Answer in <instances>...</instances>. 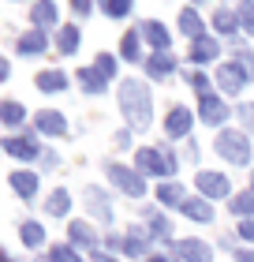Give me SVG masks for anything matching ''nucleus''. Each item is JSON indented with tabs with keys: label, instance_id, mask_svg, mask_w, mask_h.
I'll list each match as a JSON object with an SVG mask.
<instances>
[{
	"label": "nucleus",
	"instance_id": "a211bd4d",
	"mask_svg": "<svg viewBox=\"0 0 254 262\" xmlns=\"http://www.w3.org/2000/svg\"><path fill=\"white\" fill-rule=\"evenodd\" d=\"M179 30H183L187 34V38H202V19L195 15V8H183V11H179Z\"/></svg>",
	"mask_w": 254,
	"mask_h": 262
},
{
	"label": "nucleus",
	"instance_id": "f257e3e1",
	"mask_svg": "<svg viewBox=\"0 0 254 262\" xmlns=\"http://www.w3.org/2000/svg\"><path fill=\"white\" fill-rule=\"evenodd\" d=\"M120 109L127 113L131 127H150V116H153V105H150V90L142 79H124L120 82Z\"/></svg>",
	"mask_w": 254,
	"mask_h": 262
},
{
	"label": "nucleus",
	"instance_id": "7ed1b4c3",
	"mask_svg": "<svg viewBox=\"0 0 254 262\" xmlns=\"http://www.w3.org/2000/svg\"><path fill=\"white\" fill-rule=\"evenodd\" d=\"M135 165H138V172H150V176H172L176 172V158H168L161 150H150V146H142L135 154Z\"/></svg>",
	"mask_w": 254,
	"mask_h": 262
},
{
	"label": "nucleus",
	"instance_id": "4468645a",
	"mask_svg": "<svg viewBox=\"0 0 254 262\" xmlns=\"http://www.w3.org/2000/svg\"><path fill=\"white\" fill-rule=\"evenodd\" d=\"M138 34H142V38H146V41L153 45V49H161V53L168 49V30L161 27V23H150V19H146V23H142V30H138Z\"/></svg>",
	"mask_w": 254,
	"mask_h": 262
},
{
	"label": "nucleus",
	"instance_id": "c756f323",
	"mask_svg": "<svg viewBox=\"0 0 254 262\" xmlns=\"http://www.w3.org/2000/svg\"><path fill=\"white\" fill-rule=\"evenodd\" d=\"M213 27L221 30V34H232V30L239 27V15H232V11H217V15H213Z\"/></svg>",
	"mask_w": 254,
	"mask_h": 262
},
{
	"label": "nucleus",
	"instance_id": "aec40b11",
	"mask_svg": "<svg viewBox=\"0 0 254 262\" xmlns=\"http://www.w3.org/2000/svg\"><path fill=\"white\" fill-rule=\"evenodd\" d=\"M79 82H82V90H86V94H101L105 90V75L98 68H82L79 71Z\"/></svg>",
	"mask_w": 254,
	"mask_h": 262
},
{
	"label": "nucleus",
	"instance_id": "393cba45",
	"mask_svg": "<svg viewBox=\"0 0 254 262\" xmlns=\"http://www.w3.org/2000/svg\"><path fill=\"white\" fill-rule=\"evenodd\" d=\"M19 53H27V56H38V53H45V34H41V30H30L27 38L19 41Z\"/></svg>",
	"mask_w": 254,
	"mask_h": 262
},
{
	"label": "nucleus",
	"instance_id": "20e7f679",
	"mask_svg": "<svg viewBox=\"0 0 254 262\" xmlns=\"http://www.w3.org/2000/svg\"><path fill=\"white\" fill-rule=\"evenodd\" d=\"M247 79H250V71H239V64H221L217 68V82H221L224 94H239L247 86Z\"/></svg>",
	"mask_w": 254,
	"mask_h": 262
},
{
	"label": "nucleus",
	"instance_id": "72a5a7b5",
	"mask_svg": "<svg viewBox=\"0 0 254 262\" xmlns=\"http://www.w3.org/2000/svg\"><path fill=\"white\" fill-rule=\"evenodd\" d=\"M49 262H82V258L71 251V247H53V251H49Z\"/></svg>",
	"mask_w": 254,
	"mask_h": 262
},
{
	"label": "nucleus",
	"instance_id": "dca6fc26",
	"mask_svg": "<svg viewBox=\"0 0 254 262\" xmlns=\"http://www.w3.org/2000/svg\"><path fill=\"white\" fill-rule=\"evenodd\" d=\"M217 56H221V45H217L213 38H198V41H195V49H191V60H198V64L217 60Z\"/></svg>",
	"mask_w": 254,
	"mask_h": 262
},
{
	"label": "nucleus",
	"instance_id": "ddd939ff",
	"mask_svg": "<svg viewBox=\"0 0 254 262\" xmlns=\"http://www.w3.org/2000/svg\"><path fill=\"white\" fill-rule=\"evenodd\" d=\"M30 19H34V27H53V23L60 19L56 4H53V0H38V4L30 8Z\"/></svg>",
	"mask_w": 254,
	"mask_h": 262
},
{
	"label": "nucleus",
	"instance_id": "6e6552de",
	"mask_svg": "<svg viewBox=\"0 0 254 262\" xmlns=\"http://www.w3.org/2000/svg\"><path fill=\"white\" fill-rule=\"evenodd\" d=\"M165 131H168V139H183L191 131V109L172 105V109H168V120H165Z\"/></svg>",
	"mask_w": 254,
	"mask_h": 262
},
{
	"label": "nucleus",
	"instance_id": "ea45409f",
	"mask_svg": "<svg viewBox=\"0 0 254 262\" xmlns=\"http://www.w3.org/2000/svg\"><path fill=\"white\" fill-rule=\"evenodd\" d=\"M236 262H254V251H236Z\"/></svg>",
	"mask_w": 254,
	"mask_h": 262
},
{
	"label": "nucleus",
	"instance_id": "f3484780",
	"mask_svg": "<svg viewBox=\"0 0 254 262\" xmlns=\"http://www.w3.org/2000/svg\"><path fill=\"white\" fill-rule=\"evenodd\" d=\"M67 236H71L75 244H82V247H94V244H98V232H94L86 221H71V225H67Z\"/></svg>",
	"mask_w": 254,
	"mask_h": 262
},
{
	"label": "nucleus",
	"instance_id": "f03ea898",
	"mask_svg": "<svg viewBox=\"0 0 254 262\" xmlns=\"http://www.w3.org/2000/svg\"><path fill=\"white\" fill-rule=\"evenodd\" d=\"M217 154H221L224 161H232V165H247L250 161V142L239 135V131L224 127L221 135H217Z\"/></svg>",
	"mask_w": 254,
	"mask_h": 262
},
{
	"label": "nucleus",
	"instance_id": "e433bc0d",
	"mask_svg": "<svg viewBox=\"0 0 254 262\" xmlns=\"http://www.w3.org/2000/svg\"><path fill=\"white\" fill-rule=\"evenodd\" d=\"M239 236H243V240H254V217L239 221Z\"/></svg>",
	"mask_w": 254,
	"mask_h": 262
},
{
	"label": "nucleus",
	"instance_id": "2f4dec72",
	"mask_svg": "<svg viewBox=\"0 0 254 262\" xmlns=\"http://www.w3.org/2000/svg\"><path fill=\"white\" fill-rule=\"evenodd\" d=\"M22 244H27V247H38L41 240H45V232H41V225H22Z\"/></svg>",
	"mask_w": 254,
	"mask_h": 262
},
{
	"label": "nucleus",
	"instance_id": "58836bf2",
	"mask_svg": "<svg viewBox=\"0 0 254 262\" xmlns=\"http://www.w3.org/2000/svg\"><path fill=\"white\" fill-rule=\"evenodd\" d=\"M191 86H195V90H205V86H210V79L198 71V75H191Z\"/></svg>",
	"mask_w": 254,
	"mask_h": 262
},
{
	"label": "nucleus",
	"instance_id": "5701e85b",
	"mask_svg": "<svg viewBox=\"0 0 254 262\" xmlns=\"http://www.w3.org/2000/svg\"><path fill=\"white\" fill-rule=\"evenodd\" d=\"M56 45H60V53H64V56H71V53L79 49V27H71V23H67V27H60Z\"/></svg>",
	"mask_w": 254,
	"mask_h": 262
},
{
	"label": "nucleus",
	"instance_id": "cd10ccee",
	"mask_svg": "<svg viewBox=\"0 0 254 262\" xmlns=\"http://www.w3.org/2000/svg\"><path fill=\"white\" fill-rule=\"evenodd\" d=\"M0 116H4V124H8V127H19V124H22V116H27V109H22L19 101H4Z\"/></svg>",
	"mask_w": 254,
	"mask_h": 262
},
{
	"label": "nucleus",
	"instance_id": "a878e982",
	"mask_svg": "<svg viewBox=\"0 0 254 262\" xmlns=\"http://www.w3.org/2000/svg\"><path fill=\"white\" fill-rule=\"evenodd\" d=\"M232 213H239V217H254V191H239L236 199H232Z\"/></svg>",
	"mask_w": 254,
	"mask_h": 262
},
{
	"label": "nucleus",
	"instance_id": "6ab92c4d",
	"mask_svg": "<svg viewBox=\"0 0 254 262\" xmlns=\"http://www.w3.org/2000/svg\"><path fill=\"white\" fill-rule=\"evenodd\" d=\"M64 86H67L64 71H41V75H38V90H45V94H56V90H64Z\"/></svg>",
	"mask_w": 254,
	"mask_h": 262
},
{
	"label": "nucleus",
	"instance_id": "bb28decb",
	"mask_svg": "<svg viewBox=\"0 0 254 262\" xmlns=\"http://www.w3.org/2000/svg\"><path fill=\"white\" fill-rule=\"evenodd\" d=\"M67 210H71V195L64 191V187H56L53 199H49V213H53V217H64Z\"/></svg>",
	"mask_w": 254,
	"mask_h": 262
},
{
	"label": "nucleus",
	"instance_id": "7c9ffc66",
	"mask_svg": "<svg viewBox=\"0 0 254 262\" xmlns=\"http://www.w3.org/2000/svg\"><path fill=\"white\" fill-rule=\"evenodd\" d=\"M101 4H105V15L120 19V15H127V11H131V4H135V0H101Z\"/></svg>",
	"mask_w": 254,
	"mask_h": 262
},
{
	"label": "nucleus",
	"instance_id": "f704fd0d",
	"mask_svg": "<svg viewBox=\"0 0 254 262\" xmlns=\"http://www.w3.org/2000/svg\"><path fill=\"white\" fill-rule=\"evenodd\" d=\"M98 71L108 79V75H116V56H108V53H101L98 56Z\"/></svg>",
	"mask_w": 254,
	"mask_h": 262
},
{
	"label": "nucleus",
	"instance_id": "a19ab883",
	"mask_svg": "<svg viewBox=\"0 0 254 262\" xmlns=\"http://www.w3.org/2000/svg\"><path fill=\"white\" fill-rule=\"evenodd\" d=\"M195 4H202V0H195Z\"/></svg>",
	"mask_w": 254,
	"mask_h": 262
},
{
	"label": "nucleus",
	"instance_id": "412c9836",
	"mask_svg": "<svg viewBox=\"0 0 254 262\" xmlns=\"http://www.w3.org/2000/svg\"><path fill=\"white\" fill-rule=\"evenodd\" d=\"M142 217H146V229H150L153 236H172V225H168V217H165L161 210H146Z\"/></svg>",
	"mask_w": 254,
	"mask_h": 262
},
{
	"label": "nucleus",
	"instance_id": "2eb2a0df",
	"mask_svg": "<svg viewBox=\"0 0 254 262\" xmlns=\"http://www.w3.org/2000/svg\"><path fill=\"white\" fill-rule=\"evenodd\" d=\"M179 210H183L191 221H213V206H210V199H187Z\"/></svg>",
	"mask_w": 254,
	"mask_h": 262
},
{
	"label": "nucleus",
	"instance_id": "423d86ee",
	"mask_svg": "<svg viewBox=\"0 0 254 262\" xmlns=\"http://www.w3.org/2000/svg\"><path fill=\"white\" fill-rule=\"evenodd\" d=\"M4 150L11 154V158H19V161H34V158H38V142H34V135H8Z\"/></svg>",
	"mask_w": 254,
	"mask_h": 262
},
{
	"label": "nucleus",
	"instance_id": "b1692460",
	"mask_svg": "<svg viewBox=\"0 0 254 262\" xmlns=\"http://www.w3.org/2000/svg\"><path fill=\"white\" fill-rule=\"evenodd\" d=\"M157 199H161L165 206H183V202H187L179 184H161V187H157Z\"/></svg>",
	"mask_w": 254,
	"mask_h": 262
},
{
	"label": "nucleus",
	"instance_id": "0eeeda50",
	"mask_svg": "<svg viewBox=\"0 0 254 262\" xmlns=\"http://www.w3.org/2000/svg\"><path fill=\"white\" fill-rule=\"evenodd\" d=\"M108 176H112V184H120L127 195H142V191H146L142 176H138V172H131V169H124V165H108Z\"/></svg>",
	"mask_w": 254,
	"mask_h": 262
},
{
	"label": "nucleus",
	"instance_id": "39448f33",
	"mask_svg": "<svg viewBox=\"0 0 254 262\" xmlns=\"http://www.w3.org/2000/svg\"><path fill=\"white\" fill-rule=\"evenodd\" d=\"M198 113H202V120H205V124H213V127H221V124L228 120V105H224L221 98H213V94H202Z\"/></svg>",
	"mask_w": 254,
	"mask_h": 262
},
{
	"label": "nucleus",
	"instance_id": "473e14b6",
	"mask_svg": "<svg viewBox=\"0 0 254 262\" xmlns=\"http://www.w3.org/2000/svg\"><path fill=\"white\" fill-rule=\"evenodd\" d=\"M236 15H239V27L254 30V4H250V0H247V4H239V8H236Z\"/></svg>",
	"mask_w": 254,
	"mask_h": 262
},
{
	"label": "nucleus",
	"instance_id": "c9c22d12",
	"mask_svg": "<svg viewBox=\"0 0 254 262\" xmlns=\"http://www.w3.org/2000/svg\"><path fill=\"white\" fill-rule=\"evenodd\" d=\"M239 120H243V124L254 131V105H239Z\"/></svg>",
	"mask_w": 254,
	"mask_h": 262
},
{
	"label": "nucleus",
	"instance_id": "4c0bfd02",
	"mask_svg": "<svg viewBox=\"0 0 254 262\" xmlns=\"http://www.w3.org/2000/svg\"><path fill=\"white\" fill-rule=\"evenodd\" d=\"M71 8H75L79 15H90V11H94V0H71Z\"/></svg>",
	"mask_w": 254,
	"mask_h": 262
},
{
	"label": "nucleus",
	"instance_id": "1a4fd4ad",
	"mask_svg": "<svg viewBox=\"0 0 254 262\" xmlns=\"http://www.w3.org/2000/svg\"><path fill=\"white\" fill-rule=\"evenodd\" d=\"M198 191H202V199H224L228 195V180L221 172H198Z\"/></svg>",
	"mask_w": 254,
	"mask_h": 262
},
{
	"label": "nucleus",
	"instance_id": "c85d7f7f",
	"mask_svg": "<svg viewBox=\"0 0 254 262\" xmlns=\"http://www.w3.org/2000/svg\"><path fill=\"white\" fill-rule=\"evenodd\" d=\"M138 38L142 34H124V45H120V56H124V60H138Z\"/></svg>",
	"mask_w": 254,
	"mask_h": 262
},
{
	"label": "nucleus",
	"instance_id": "4be33fe9",
	"mask_svg": "<svg viewBox=\"0 0 254 262\" xmlns=\"http://www.w3.org/2000/svg\"><path fill=\"white\" fill-rule=\"evenodd\" d=\"M172 68H176V60H172L168 53H161V56H150V60H146V71H150L153 79H165V75H172Z\"/></svg>",
	"mask_w": 254,
	"mask_h": 262
},
{
	"label": "nucleus",
	"instance_id": "9d476101",
	"mask_svg": "<svg viewBox=\"0 0 254 262\" xmlns=\"http://www.w3.org/2000/svg\"><path fill=\"white\" fill-rule=\"evenodd\" d=\"M34 127L45 131V135H64V131H67V120H64L60 113H53V109H41L38 116H34Z\"/></svg>",
	"mask_w": 254,
	"mask_h": 262
},
{
	"label": "nucleus",
	"instance_id": "9b49d317",
	"mask_svg": "<svg viewBox=\"0 0 254 262\" xmlns=\"http://www.w3.org/2000/svg\"><path fill=\"white\" fill-rule=\"evenodd\" d=\"M176 258L210 262V244H202V240H179V244H176Z\"/></svg>",
	"mask_w": 254,
	"mask_h": 262
},
{
	"label": "nucleus",
	"instance_id": "f8f14e48",
	"mask_svg": "<svg viewBox=\"0 0 254 262\" xmlns=\"http://www.w3.org/2000/svg\"><path fill=\"white\" fill-rule=\"evenodd\" d=\"M8 184L15 187L19 199H34V191H38V176H34V172H11Z\"/></svg>",
	"mask_w": 254,
	"mask_h": 262
}]
</instances>
